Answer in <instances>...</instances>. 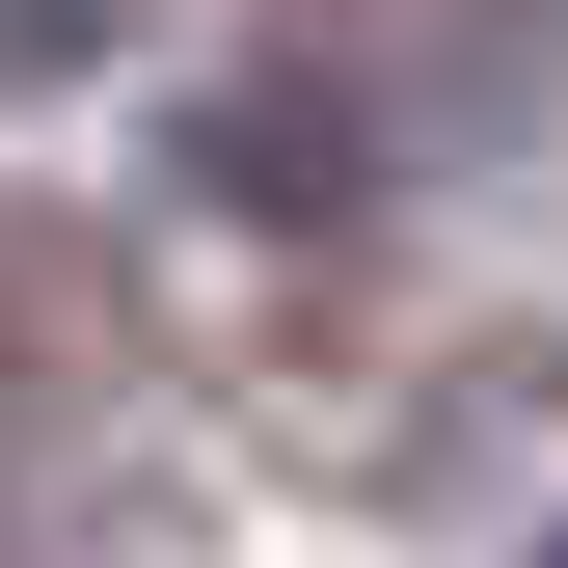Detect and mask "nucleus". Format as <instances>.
<instances>
[{
    "instance_id": "nucleus-1",
    "label": "nucleus",
    "mask_w": 568,
    "mask_h": 568,
    "mask_svg": "<svg viewBox=\"0 0 568 568\" xmlns=\"http://www.w3.org/2000/svg\"><path fill=\"white\" fill-rule=\"evenodd\" d=\"M568 109V0H271L217 54V190L244 217H406Z\"/></svg>"
},
{
    "instance_id": "nucleus-2",
    "label": "nucleus",
    "mask_w": 568,
    "mask_h": 568,
    "mask_svg": "<svg viewBox=\"0 0 568 568\" xmlns=\"http://www.w3.org/2000/svg\"><path fill=\"white\" fill-rule=\"evenodd\" d=\"M109 487H135V298L109 244L0 217V541H82Z\"/></svg>"
},
{
    "instance_id": "nucleus-3",
    "label": "nucleus",
    "mask_w": 568,
    "mask_h": 568,
    "mask_svg": "<svg viewBox=\"0 0 568 568\" xmlns=\"http://www.w3.org/2000/svg\"><path fill=\"white\" fill-rule=\"evenodd\" d=\"M135 28H163V0H0V82H109Z\"/></svg>"
}]
</instances>
